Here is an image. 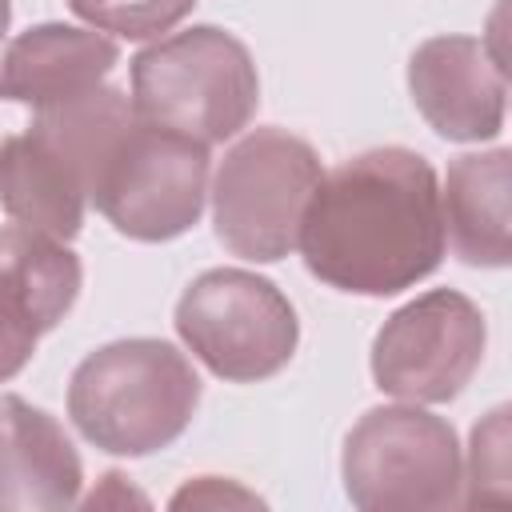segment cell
Segmentation results:
<instances>
[{
	"mask_svg": "<svg viewBox=\"0 0 512 512\" xmlns=\"http://www.w3.org/2000/svg\"><path fill=\"white\" fill-rule=\"evenodd\" d=\"M132 104L140 120L224 144L248 128L260 76L248 44L216 24L168 32L132 60Z\"/></svg>",
	"mask_w": 512,
	"mask_h": 512,
	"instance_id": "cell-3",
	"label": "cell"
},
{
	"mask_svg": "<svg viewBox=\"0 0 512 512\" xmlns=\"http://www.w3.org/2000/svg\"><path fill=\"white\" fill-rule=\"evenodd\" d=\"M0 320H4V376H16L36 344L72 312L80 296V256L68 240L32 232L8 220L0 236Z\"/></svg>",
	"mask_w": 512,
	"mask_h": 512,
	"instance_id": "cell-9",
	"label": "cell"
},
{
	"mask_svg": "<svg viewBox=\"0 0 512 512\" xmlns=\"http://www.w3.org/2000/svg\"><path fill=\"white\" fill-rule=\"evenodd\" d=\"M172 508H256L264 504L256 492H248L244 484L236 480H224V476H196L188 480L172 500Z\"/></svg>",
	"mask_w": 512,
	"mask_h": 512,
	"instance_id": "cell-17",
	"label": "cell"
},
{
	"mask_svg": "<svg viewBox=\"0 0 512 512\" xmlns=\"http://www.w3.org/2000/svg\"><path fill=\"white\" fill-rule=\"evenodd\" d=\"M464 504L512 508V400L488 408L468 436Z\"/></svg>",
	"mask_w": 512,
	"mask_h": 512,
	"instance_id": "cell-15",
	"label": "cell"
},
{
	"mask_svg": "<svg viewBox=\"0 0 512 512\" xmlns=\"http://www.w3.org/2000/svg\"><path fill=\"white\" fill-rule=\"evenodd\" d=\"M208 148L212 144L192 140L184 132L136 120L116 144V152L104 160L92 188V204L128 240H176L200 220L212 196Z\"/></svg>",
	"mask_w": 512,
	"mask_h": 512,
	"instance_id": "cell-7",
	"label": "cell"
},
{
	"mask_svg": "<svg viewBox=\"0 0 512 512\" xmlns=\"http://www.w3.org/2000/svg\"><path fill=\"white\" fill-rule=\"evenodd\" d=\"M448 248L444 184L428 156L388 144L324 172L300 228L304 268L352 296H396L428 280Z\"/></svg>",
	"mask_w": 512,
	"mask_h": 512,
	"instance_id": "cell-1",
	"label": "cell"
},
{
	"mask_svg": "<svg viewBox=\"0 0 512 512\" xmlns=\"http://www.w3.org/2000/svg\"><path fill=\"white\" fill-rule=\"evenodd\" d=\"M120 48L100 28L76 24H32L8 40L4 52V96L32 112L68 104L108 80Z\"/></svg>",
	"mask_w": 512,
	"mask_h": 512,
	"instance_id": "cell-11",
	"label": "cell"
},
{
	"mask_svg": "<svg viewBox=\"0 0 512 512\" xmlns=\"http://www.w3.org/2000/svg\"><path fill=\"white\" fill-rule=\"evenodd\" d=\"M484 52L496 64V72L504 76V84H512V0H496L488 20H484Z\"/></svg>",
	"mask_w": 512,
	"mask_h": 512,
	"instance_id": "cell-18",
	"label": "cell"
},
{
	"mask_svg": "<svg viewBox=\"0 0 512 512\" xmlns=\"http://www.w3.org/2000/svg\"><path fill=\"white\" fill-rule=\"evenodd\" d=\"M324 180L320 156L284 128L244 132L212 176L216 240L252 264H276L300 248L304 212Z\"/></svg>",
	"mask_w": 512,
	"mask_h": 512,
	"instance_id": "cell-4",
	"label": "cell"
},
{
	"mask_svg": "<svg viewBox=\"0 0 512 512\" xmlns=\"http://www.w3.org/2000/svg\"><path fill=\"white\" fill-rule=\"evenodd\" d=\"M484 344V312L456 288H432L380 324L372 340V380L408 404H448L476 376Z\"/></svg>",
	"mask_w": 512,
	"mask_h": 512,
	"instance_id": "cell-8",
	"label": "cell"
},
{
	"mask_svg": "<svg viewBox=\"0 0 512 512\" xmlns=\"http://www.w3.org/2000/svg\"><path fill=\"white\" fill-rule=\"evenodd\" d=\"M68 8L88 28L124 40H160L196 8V0H68Z\"/></svg>",
	"mask_w": 512,
	"mask_h": 512,
	"instance_id": "cell-16",
	"label": "cell"
},
{
	"mask_svg": "<svg viewBox=\"0 0 512 512\" xmlns=\"http://www.w3.org/2000/svg\"><path fill=\"white\" fill-rule=\"evenodd\" d=\"M0 172H4V212H8V220L24 224L32 232L56 236V240H72L80 232L92 188L36 132L24 128L20 136L4 140Z\"/></svg>",
	"mask_w": 512,
	"mask_h": 512,
	"instance_id": "cell-14",
	"label": "cell"
},
{
	"mask_svg": "<svg viewBox=\"0 0 512 512\" xmlns=\"http://www.w3.org/2000/svg\"><path fill=\"white\" fill-rule=\"evenodd\" d=\"M176 332L212 376L232 384L276 376L300 344L292 300L248 268L200 272L176 300Z\"/></svg>",
	"mask_w": 512,
	"mask_h": 512,
	"instance_id": "cell-6",
	"label": "cell"
},
{
	"mask_svg": "<svg viewBox=\"0 0 512 512\" xmlns=\"http://www.w3.org/2000/svg\"><path fill=\"white\" fill-rule=\"evenodd\" d=\"M408 92L428 128L456 144L492 140L504 128V76L472 36H432L408 60Z\"/></svg>",
	"mask_w": 512,
	"mask_h": 512,
	"instance_id": "cell-10",
	"label": "cell"
},
{
	"mask_svg": "<svg viewBox=\"0 0 512 512\" xmlns=\"http://www.w3.org/2000/svg\"><path fill=\"white\" fill-rule=\"evenodd\" d=\"M344 492L364 512L464 504V452L456 428L420 404L368 408L340 456Z\"/></svg>",
	"mask_w": 512,
	"mask_h": 512,
	"instance_id": "cell-5",
	"label": "cell"
},
{
	"mask_svg": "<svg viewBox=\"0 0 512 512\" xmlns=\"http://www.w3.org/2000/svg\"><path fill=\"white\" fill-rule=\"evenodd\" d=\"M200 404L192 360L156 336L112 340L88 352L68 380L76 432L108 456H152L184 436Z\"/></svg>",
	"mask_w": 512,
	"mask_h": 512,
	"instance_id": "cell-2",
	"label": "cell"
},
{
	"mask_svg": "<svg viewBox=\"0 0 512 512\" xmlns=\"http://www.w3.org/2000/svg\"><path fill=\"white\" fill-rule=\"evenodd\" d=\"M452 252L472 268H512V148L464 152L444 176Z\"/></svg>",
	"mask_w": 512,
	"mask_h": 512,
	"instance_id": "cell-13",
	"label": "cell"
},
{
	"mask_svg": "<svg viewBox=\"0 0 512 512\" xmlns=\"http://www.w3.org/2000/svg\"><path fill=\"white\" fill-rule=\"evenodd\" d=\"M4 508L8 512H56L80 500L84 468L44 408H32L16 392L4 396Z\"/></svg>",
	"mask_w": 512,
	"mask_h": 512,
	"instance_id": "cell-12",
	"label": "cell"
}]
</instances>
